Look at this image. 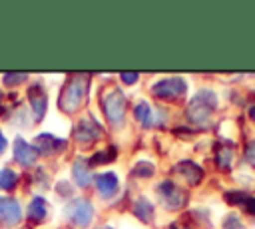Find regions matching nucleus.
Wrapping results in <instances>:
<instances>
[{
	"instance_id": "1",
	"label": "nucleus",
	"mask_w": 255,
	"mask_h": 229,
	"mask_svg": "<svg viewBox=\"0 0 255 229\" xmlns=\"http://www.w3.org/2000/svg\"><path fill=\"white\" fill-rule=\"evenodd\" d=\"M22 217V209L16 199L12 197H0V221L6 225H16Z\"/></svg>"
},
{
	"instance_id": "2",
	"label": "nucleus",
	"mask_w": 255,
	"mask_h": 229,
	"mask_svg": "<svg viewBox=\"0 0 255 229\" xmlns=\"http://www.w3.org/2000/svg\"><path fill=\"white\" fill-rule=\"evenodd\" d=\"M82 96H84V90H80V84H76V82L68 84L64 94H62V102H60L62 110H66V112L76 110L80 106V102H82Z\"/></svg>"
},
{
	"instance_id": "3",
	"label": "nucleus",
	"mask_w": 255,
	"mask_h": 229,
	"mask_svg": "<svg viewBox=\"0 0 255 229\" xmlns=\"http://www.w3.org/2000/svg\"><path fill=\"white\" fill-rule=\"evenodd\" d=\"M14 157L20 165H32L34 159H36V147H32L30 143H26L24 139H16V145H14Z\"/></svg>"
},
{
	"instance_id": "4",
	"label": "nucleus",
	"mask_w": 255,
	"mask_h": 229,
	"mask_svg": "<svg viewBox=\"0 0 255 229\" xmlns=\"http://www.w3.org/2000/svg\"><path fill=\"white\" fill-rule=\"evenodd\" d=\"M70 211V217L78 223V225H86L88 221H90V217H92V207H90V203H86V201H74L70 207H68Z\"/></svg>"
},
{
	"instance_id": "5",
	"label": "nucleus",
	"mask_w": 255,
	"mask_h": 229,
	"mask_svg": "<svg viewBox=\"0 0 255 229\" xmlns=\"http://www.w3.org/2000/svg\"><path fill=\"white\" fill-rule=\"evenodd\" d=\"M28 96H30V104H32V108H34V114H36V117L40 119V117L44 115V110H46V96H44L42 88H40V86H32V88L28 90Z\"/></svg>"
},
{
	"instance_id": "6",
	"label": "nucleus",
	"mask_w": 255,
	"mask_h": 229,
	"mask_svg": "<svg viewBox=\"0 0 255 229\" xmlns=\"http://www.w3.org/2000/svg\"><path fill=\"white\" fill-rule=\"evenodd\" d=\"M62 145V141H58V139H54L52 135H48V133H42V135H38L36 137V151H40V153H52L56 147L54 145Z\"/></svg>"
},
{
	"instance_id": "7",
	"label": "nucleus",
	"mask_w": 255,
	"mask_h": 229,
	"mask_svg": "<svg viewBox=\"0 0 255 229\" xmlns=\"http://www.w3.org/2000/svg\"><path fill=\"white\" fill-rule=\"evenodd\" d=\"M44 215H46V201L42 197H34L28 207V217L32 221H40V219H44Z\"/></svg>"
},
{
	"instance_id": "8",
	"label": "nucleus",
	"mask_w": 255,
	"mask_h": 229,
	"mask_svg": "<svg viewBox=\"0 0 255 229\" xmlns=\"http://www.w3.org/2000/svg\"><path fill=\"white\" fill-rule=\"evenodd\" d=\"M16 185V173L12 171V169H2L0 171V189H4V191H8V189H12Z\"/></svg>"
},
{
	"instance_id": "9",
	"label": "nucleus",
	"mask_w": 255,
	"mask_h": 229,
	"mask_svg": "<svg viewBox=\"0 0 255 229\" xmlns=\"http://www.w3.org/2000/svg\"><path fill=\"white\" fill-rule=\"evenodd\" d=\"M98 187H100V191L104 193V195H108L114 187H116V179H114V175H102V177H98Z\"/></svg>"
},
{
	"instance_id": "10",
	"label": "nucleus",
	"mask_w": 255,
	"mask_h": 229,
	"mask_svg": "<svg viewBox=\"0 0 255 229\" xmlns=\"http://www.w3.org/2000/svg\"><path fill=\"white\" fill-rule=\"evenodd\" d=\"M74 175H76V181H78L80 185H88V183H90V175L86 173V167H84L82 161H78V163L74 165Z\"/></svg>"
},
{
	"instance_id": "11",
	"label": "nucleus",
	"mask_w": 255,
	"mask_h": 229,
	"mask_svg": "<svg viewBox=\"0 0 255 229\" xmlns=\"http://www.w3.org/2000/svg\"><path fill=\"white\" fill-rule=\"evenodd\" d=\"M22 80H26V74H6L4 76V82L6 84H12V86L14 84H20Z\"/></svg>"
},
{
	"instance_id": "12",
	"label": "nucleus",
	"mask_w": 255,
	"mask_h": 229,
	"mask_svg": "<svg viewBox=\"0 0 255 229\" xmlns=\"http://www.w3.org/2000/svg\"><path fill=\"white\" fill-rule=\"evenodd\" d=\"M4 149H6V139H4V135L0 133V153H2Z\"/></svg>"
}]
</instances>
